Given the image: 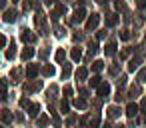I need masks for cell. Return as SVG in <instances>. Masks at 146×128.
<instances>
[{"instance_id": "1", "label": "cell", "mask_w": 146, "mask_h": 128, "mask_svg": "<svg viewBox=\"0 0 146 128\" xmlns=\"http://www.w3.org/2000/svg\"><path fill=\"white\" fill-rule=\"evenodd\" d=\"M98 24H100V16L98 14H92L86 20V30H94V28H98Z\"/></svg>"}, {"instance_id": "2", "label": "cell", "mask_w": 146, "mask_h": 128, "mask_svg": "<svg viewBox=\"0 0 146 128\" xmlns=\"http://www.w3.org/2000/svg\"><path fill=\"white\" fill-rule=\"evenodd\" d=\"M84 16H86V10H84V8L80 6V8H78V10H76V12L72 14L70 22H72V24H78V22H82V20H84Z\"/></svg>"}, {"instance_id": "3", "label": "cell", "mask_w": 146, "mask_h": 128, "mask_svg": "<svg viewBox=\"0 0 146 128\" xmlns=\"http://www.w3.org/2000/svg\"><path fill=\"white\" fill-rule=\"evenodd\" d=\"M34 54H36V50H34V48H30V46H26V48L22 50V54H20V58H22V60L26 62V60H30V58H32Z\"/></svg>"}, {"instance_id": "4", "label": "cell", "mask_w": 146, "mask_h": 128, "mask_svg": "<svg viewBox=\"0 0 146 128\" xmlns=\"http://www.w3.org/2000/svg\"><path fill=\"white\" fill-rule=\"evenodd\" d=\"M42 88V82H28V84H24V92H34V90H40Z\"/></svg>"}, {"instance_id": "5", "label": "cell", "mask_w": 146, "mask_h": 128, "mask_svg": "<svg viewBox=\"0 0 146 128\" xmlns=\"http://www.w3.org/2000/svg\"><path fill=\"white\" fill-rule=\"evenodd\" d=\"M20 38H22V40H24L26 44H28V42H34V40H36V36H34V34H32L30 30H26V28L22 30V34H20Z\"/></svg>"}, {"instance_id": "6", "label": "cell", "mask_w": 146, "mask_h": 128, "mask_svg": "<svg viewBox=\"0 0 146 128\" xmlns=\"http://www.w3.org/2000/svg\"><path fill=\"white\" fill-rule=\"evenodd\" d=\"M108 94H110V86H108L106 82L100 84V86H98V96H100V98H106Z\"/></svg>"}, {"instance_id": "7", "label": "cell", "mask_w": 146, "mask_h": 128, "mask_svg": "<svg viewBox=\"0 0 146 128\" xmlns=\"http://www.w3.org/2000/svg\"><path fill=\"white\" fill-rule=\"evenodd\" d=\"M0 120H2L4 124H10V122H12V114H10V110L4 108L2 112H0Z\"/></svg>"}, {"instance_id": "8", "label": "cell", "mask_w": 146, "mask_h": 128, "mask_svg": "<svg viewBox=\"0 0 146 128\" xmlns=\"http://www.w3.org/2000/svg\"><path fill=\"white\" fill-rule=\"evenodd\" d=\"M36 74H38V66H36V64H28V68H26V76L32 80Z\"/></svg>"}, {"instance_id": "9", "label": "cell", "mask_w": 146, "mask_h": 128, "mask_svg": "<svg viewBox=\"0 0 146 128\" xmlns=\"http://www.w3.org/2000/svg\"><path fill=\"white\" fill-rule=\"evenodd\" d=\"M16 18H18V12H14V10L4 12V22H14Z\"/></svg>"}, {"instance_id": "10", "label": "cell", "mask_w": 146, "mask_h": 128, "mask_svg": "<svg viewBox=\"0 0 146 128\" xmlns=\"http://www.w3.org/2000/svg\"><path fill=\"white\" fill-rule=\"evenodd\" d=\"M114 52H116V42H108V44L104 46V54H106V56H112Z\"/></svg>"}, {"instance_id": "11", "label": "cell", "mask_w": 146, "mask_h": 128, "mask_svg": "<svg viewBox=\"0 0 146 128\" xmlns=\"http://www.w3.org/2000/svg\"><path fill=\"white\" fill-rule=\"evenodd\" d=\"M70 56H72V60H76V62H78V60L82 58V48H78V46H74V48L70 50Z\"/></svg>"}, {"instance_id": "12", "label": "cell", "mask_w": 146, "mask_h": 128, "mask_svg": "<svg viewBox=\"0 0 146 128\" xmlns=\"http://www.w3.org/2000/svg\"><path fill=\"white\" fill-rule=\"evenodd\" d=\"M6 88H8V84H6V80L2 78V80H0V100L6 98Z\"/></svg>"}, {"instance_id": "13", "label": "cell", "mask_w": 146, "mask_h": 128, "mask_svg": "<svg viewBox=\"0 0 146 128\" xmlns=\"http://www.w3.org/2000/svg\"><path fill=\"white\" fill-rule=\"evenodd\" d=\"M138 110H140V108H138L136 104H128V106H126V114H128L130 118H132V116H136V112H138Z\"/></svg>"}, {"instance_id": "14", "label": "cell", "mask_w": 146, "mask_h": 128, "mask_svg": "<svg viewBox=\"0 0 146 128\" xmlns=\"http://www.w3.org/2000/svg\"><path fill=\"white\" fill-rule=\"evenodd\" d=\"M106 24H108V26H116V24H118V14H110V16H106Z\"/></svg>"}, {"instance_id": "15", "label": "cell", "mask_w": 146, "mask_h": 128, "mask_svg": "<svg viewBox=\"0 0 146 128\" xmlns=\"http://www.w3.org/2000/svg\"><path fill=\"white\" fill-rule=\"evenodd\" d=\"M14 56H16V46H14V42H12V44H10V48L6 50V60H12Z\"/></svg>"}, {"instance_id": "16", "label": "cell", "mask_w": 146, "mask_h": 128, "mask_svg": "<svg viewBox=\"0 0 146 128\" xmlns=\"http://www.w3.org/2000/svg\"><path fill=\"white\" fill-rule=\"evenodd\" d=\"M108 116H110V118H118V116H120V108H118V106H110V108H108Z\"/></svg>"}, {"instance_id": "17", "label": "cell", "mask_w": 146, "mask_h": 128, "mask_svg": "<svg viewBox=\"0 0 146 128\" xmlns=\"http://www.w3.org/2000/svg\"><path fill=\"white\" fill-rule=\"evenodd\" d=\"M86 76H88V70H86V68H78V70H76V78H78V80H84Z\"/></svg>"}, {"instance_id": "18", "label": "cell", "mask_w": 146, "mask_h": 128, "mask_svg": "<svg viewBox=\"0 0 146 128\" xmlns=\"http://www.w3.org/2000/svg\"><path fill=\"white\" fill-rule=\"evenodd\" d=\"M88 84H90V88H98V86L102 84V82H100V76H92Z\"/></svg>"}, {"instance_id": "19", "label": "cell", "mask_w": 146, "mask_h": 128, "mask_svg": "<svg viewBox=\"0 0 146 128\" xmlns=\"http://www.w3.org/2000/svg\"><path fill=\"white\" fill-rule=\"evenodd\" d=\"M28 108H30V112H28V114H30L32 118H36V116H38V110H40V106H38V104H30Z\"/></svg>"}, {"instance_id": "20", "label": "cell", "mask_w": 146, "mask_h": 128, "mask_svg": "<svg viewBox=\"0 0 146 128\" xmlns=\"http://www.w3.org/2000/svg\"><path fill=\"white\" fill-rule=\"evenodd\" d=\"M42 74H44V76H52V74H54V66H52V64L44 66V68H42Z\"/></svg>"}, {"instance_id": "21", "label": "cell", "mask_w": 146, "mask_h": 128, "mask_svg": "<svg viewBox=\"0 0 146 128\" xmlns=\"http://www.w3.org/2000/svg\"><path fill=\"white\" fill-rule=\"evenodd\" d=\"M54 58H56V62H62V60L66 58V52H64V50H56V54H54Z\"/></svg>"}, {"instance_id": "22", "label": "cell", "mask_w": 146, "mask_h": 128, "mask_svg": "<svg viewBox=\"0 0 146 128\" xmlns=\"http://www.w3.org/2000/svg\"><path fill=\"white\" fill-rule=\"evenodd\" d=\"M138 64H140V58H132V60H130V64H128V68H130V70H136V68H138Z\"/></svg>"}, {"instance_id": "23", "label": "cell", "mask_w": 146, "mask_h": 128, "mask_svg": "<svg viewBox=\"0 0 146 128\" xmlns=\"http://www.w3.org/2000/svg\"><path fill=\"white\" fill-rule=\"evenodd\" d=\"M102 66H104V62H102V60H96V62L92 64V70H94V72H100Z\"/></svg>"}, {"instance_id": "24", "label": "cell", "mask_w": 146, "mask_h": 128, "mask_svg": "<svg viewBox=\"0 0 146 128\" xmlns=\"http://www.w3.org/2000/svg\"><path fill=\"white\" fill-rule=\"evenodd\" d=\"M70 72H72V66H70V64H64V68H62V78L70 76Z\"/></svg>"}, {"instance_id": "25", "label": "cell", "mask_w": 146, "mask_h": 128, "mask_svg": "<svg viewBox=\"0 0 146 128\" xmlns=\"http://www.w3.org/2000/svg\"><path fill=\"white\" fill-rule=\"evenodd\" d=\"M74 106H76V108H86L88 104H86L84 98H78V100H74Z\"/></svg>"}, {"instance_id": "26", "label": "cell", "mask_w": 146, "mask_h": 128, "mask_svg": "<svg viewBox=\"0 0 146 128\" xmlns=\"http://www.w3.org/2000/svg\"><path fill=\"white\" fill-rule=\"evenodd\" d=\"M136 80H138V84H140V82H144V80H146V70H140V72H138V76H136Z\"/></svg>"}, {"instance_id": "27", "label": "cell", "mask_w": 146, "mask_h": 128, "mask_svg": "<svg viewBox=\"0 0 146 128\" xmlns=\"http://www.w3.org/2000/svg\"><path fill=\"white\" fill-rule=\"evenodd\" d=\"M120 58H122V60L130 58V50H128V48H126V50H120Z\"/></svg>"}, {"instance_id": "28", "label": "cell", "mask_w": 146, "mask_h": 128, "mask_svg": "<svg viewBox=\"0 0 146 128\" xmlns=\"http://www.w3.org/2000/svg\"><path fill=\"white\" fill-rule=\"evenodd\" d=\"M48 124V116H40L38 118V126H46Z\"/></svg>"}, {"instance_id": "29", "label": "cell", "mask_w": 146, "mask_h": 128, "mask_svg": "<svg viewBox=\"0 0 146 128\" xmlns=\"http://www.w3.org/2000/svg\"><path fill=\"white\" fill-rule=\"evenodd\" d=\"M100 124V120H98V116H94V118H90V128H96Z\"/></svg>"}, {"instance_id": "30", "label": "cell", "mask_w": 146, "mask_h": 128, "mask_svg": "<svg viewBox=\"0 0 146 128\" xmlns=\"http://www.w3.org/2000/svg\"><path fill=\"white\" fill-rule=\"evenodd\" d=\"M120 38H122V40H128V38H130V32H128V30H122V32H120Z\"/></svg>"}, {"instance_id": "31", "label": "cell", "mask_w": 146, "mask_h": 128, "mask_svg": "<svg viewBox=\"0 0 146 128\" xmlns=\"http://www.w3.org/2000/svg\"><path fill=\"white\" fill-rule=\"evenodd\" d=\"M60 110H62V112H68V102H66V100L60 102Z\"/></svg>"}, {"instance_id": "32", "label": "cell", "mask_w": 146, "mask_h": 128, "mask_svg": "<svg viewBox=\"0 0 146 128\" xmlns=\"http://www.w3.org/2000/svg\"><path fill=\"white\" fill-rule=\"evenodd\" d=\"M138 92H140V88H138V86H132V88H130V96H136Z\"/></svg>"}, {"instance_id": "33", "label": "cell", "mask_w": 146, "mask_h": 128, "mask_svg": "<svg viewBox=\"0 0 146 128\" xmlns=\"http://www.w3.org/2000/svg\"><path fill=\"white\" fill-rule=\"evenodd\" d=\"M64 96H72V86H66L64 88Z\"/></svg>"}, {"instance_id": "34", "label": "cell", "mask_w": 146, "mask_h": 128, "mask_svg": "<svg viewBox=\"0 0 146 128\" xmlns=\"http://www.w3.org/2000/svg\"><path fill=\"white\" fill-rule=\"evenodd\" d=\"M136 6H138V8H144V6H146V0H136Z\"/></svg>"}, {"instance_id": "35", "label": "cell", "mask_w": 146, "mask_h": 128, "mask_svg": "<svg viewBox=\"0 0 146 128\" xmlns=\"http://www.w3.org/2000/svg\"><path fill=\"white\" fill-rule=\"evenodd\" d=\"M20 106H22V108H26V106H30V102H28L26 98H22V100H20Z\"/></svg>"}, {"instance_id": "36", "label": "cell", "mask_w": 146, "mask_h": 128, "mask_svg": "<svg viewBox=\"0 0 146 128\" xmlns=\"http://www.w3.org/2000/svg\"><path fill=\"white\" fill-rule=\"evenodd\" d=\"M140 112H146V98L140 102Z\"/></svg>"}, {"instance_id": "37", "label": "cell", "mask_w": 146, "mask_h": 128, "mask_svg": "<svg viewBox=\"0 0 146 128\" xmlns=\"http://www.w3.org/2000/svg\"><path fill=\"white\" fill-rule=\"evenodd\" d=\"M2 46H6V38H4V34H0V48Z\"/></svg>"}, {"instance_id": "38", "label": "cell", "mask_w": 146, "mask_h": 128, "mask_svg": "<svg viewBox=\"0 0 146 128\" xmlns=\"http://www.w3.org/2000/svg\"><path fill=\"white\" fill-rule=\"evenodd\" d=\"M122 8H124V4H122L120 0H118V2H116V10H122Z\"/></svg>"}, {"instance_id": "39", "label": "cell", "mask_w": 146, "mask_h": 128, "mask_svg": "<svg viewBox=\"0 0 146 128\" xmlns=\"http://www.w3.org/2000/svg\"><path fill=\"white\" fill-rule=\"evenodd\" d=\"M4 6H6V0H0V10H2Z\"/></svg>"}, {"instance_id": "40", "label": "cell", "mask_w": 146, "mask_h": 128, "mask_svg": "<svg viewBox=\"0 0 146 128\" xmlns=\"http://www.w3.org/2000/svg\"><path fill=\"white\" fill-rule=\"evenodd\" d=\"M102 128H112V124H110V122H104V126H102Z\"/></svg>"}, {"instance_id": "41", "label": "cell", "mask_w": 146, "mask_h": 128, "mask_svg": "<svg viewBox=\"0 0 146 128\" xmlns=\"http://www.w3.org/2000/svg\"><path fill=\"white\" fill-rule=\"evenodd\" d=\"M44 4H52V0H44Z\"/></svg>"}, {"instance_id": "42", "label": "cell", "mask_w": 146, "mask_h": 128, "mask_svg": "<svg viewBox=\"0 0 146 128\" xmlns=\"http://www.w3.org/2000/svg\"><path fill=\"white\" fill-rule=\"evenodd\" d=\"M16 2H20V0H12V4H16Z\"/></svg>"}, {"instance_id": "43", "label": "cell", "mask_w": 146, "mask_h": 128, "mask_svg": "<svg viewBox=\"0 0 146 128\" xmlns=\"http://www.w3.org/2000/svg\"><path fill=\"white\" fill-rule=\"evenodd\" d=\"M96 2H104V0H96Z\"/></svg>"}, {"instance_id": "44", "label": "cell", "mask_w": 146, "mask_h": 128, "mask_svg": "<svg viewBox=\"0 0 146 128\" xmlns=\"http://www.w3.org/2000/svg\"><path fill=\"white\" fill-rule=\"evenodd\" d=\"M118 128H126V126H118Z\"/></svg>"}, {"instance_id": "45", "label": "cell", "mask_w": 146, "mask_h": 128, "mask_svg": "<svg viewBox=\"0 0 146 128\" xmlns=\"http://www.w3.org/2000/svg\"><path fill=\"white\" fill-rule=\"evenodd\" d=\"M0 128H2V126H0Z\"/></svg>"}]
</instances>
